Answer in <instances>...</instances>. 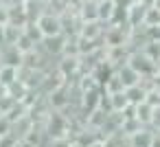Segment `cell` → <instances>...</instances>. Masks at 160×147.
I'll use <instances>...</instances> for the list:
<instances>
[{
  "mask_svg": "<svg viewBox=\"0 0 160 147\" xmlns=\"http://www.w3.org/2000/svg\"><path fill=\"white\" fill-rule=\"evenodd\" d=\"M35 27L40 29L42 38H55V35H62V33H64L62 16H57V13H53V11H44V13L35 20Z\"/></svg>",
  "mask_w": 160,
  "mask_h": 147,
  "instance_id": "cell-1",
  "label": "cell"
},
{
  "mask_svg": "<svg viewBox=\"0 0 160 147\" xmlns=\"http://www.w3.org/2000/svg\"><path fill=\"white\" fill-rule=\"evenodd\" d=\"M64 44H66V35L62 33V35H55V38H44L38 46H42L48 55H55V57H59L62 53H64Z\"/></svg>",
  "mask_w": 160,
  "mask_h": 147,
  "instance_id": "cell-2",
  "label": "cell"
},
{
  "mask_svg": "<svg viewBox=\"0 0 160 147\" xmlns=\"http://www.w3.org/2000/svg\"><path fill=\"white\" fill-rule=\"evenodd\" d=\"M114 75L118 77V81H121L123 90H125V88H129V86H136V84H140V75H138L134 68H129L127 64H123L121 68H116V70H114Z\"/></svg>",
  "mask_w": 160,
  "mask_h": 147,
  "instance_id": "cell-3",
  "label": "cell"
},
{
  "mask_svg": "<svg viewBox=\"0 0 160 147\" xmlns=\"http://www.w3.org/2000/svg\"><path fill=\"white\" fill-rule=\"evenodd\" d=\"M134 108V116L132 119H136L138 121V125H147V123H151V119H153V112H156V108L153 105H149V103H138V105H132Z\"/></svg>",
  "mask_w": 160,
  "mask_h": 147,
  "instance_id": "cell-4",
  "label": "cell"
},
{
  "mask_svg": "<svg viewBox=\"0 0 160 147\" xmlns=\"http://www.w3.org/2000/svg\"><path fill=\"white\" fill-rule=\"evenodd\" d=\"M18 81V66H7V64H0V84L5 88L13 86Z\"/></svg>",
  "mask_w": 160,
  "mask_h": 147,
  "instance_id": "cell-5",
  "label": "cell"
},
{
  "mask_svg": "<svg viewBox=\"0 0 160 147\" xmlns=\"http://www.w3.org/2000/svg\"><path fill=\"white\" fill-rule=\"evenodd\" d=\"M11 129V123L5 119V116H0V136H2V134H7Z\"/></svg>",
  "mask_w": 160,
  "mask_h": 147,
  "instance_id": "cell-6",
  "label": "cell"
},
{
  "mask_svg": "<svg viewBox=\"0 0 160 147\" xmlns=\"http://www.w3.org/2000/svg\"><path fill=\"white\" fill-rule=\"evenodd\" d=\"M88 147H105V143H101V140H94V143H90Z\"/></svg>",
  "mask_w": 160,
  "mask_h": 147,
  "instance_id": "cell-7",
  "label": "cell"
},
{
  "mask_svg": "<svg viewBox=\"0 0 160 147\" xmlns=\"http://www.w3.org/2000/svg\"><path fill=\"white\" fill-rule=\"evenodd\" d=\"M156 88H158V94H160V86H156Z\"/></svg>",
  "mask_w": 160,
  "mask_h": 147,
  "instance_id": "cell-8",
  "label": "cell"
},
{
  "mask_svg": "<svg viewBox=\"0 0 160 147\" xmlns=\"http://www.w3.org/2000/svg\"><path fill=\"white\" fill-rule=\"evenodd\" d=\"M0 116H2V112H0Z\"/></svg>",
  "mask_w": 160,
  "mask_h": 147,
  "instance_id": "cell-9",
  "label": "cell"
},
{
  "mask_svg": "<svg viewBox=\"0 0 160 147\" xmlns=\"http://www.w3.org/2000/svg\"><path fill=\"white\" fill-rule=\"evenodd\" d=\"M0 48H2V46H0Z\"/></svg>",
  "mask_w": 160,
  "mask_h": 147,
  "instance_id": "cell-10",
  "label": "cell"
}]
</instances>
